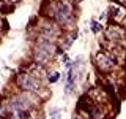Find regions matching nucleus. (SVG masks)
<instances>
[{"label":"nucleus","instance_id":"1","mask_svg":"<svg viewBox=\"0 0 126 119\" xmlns=\"http://www.w3.org/2000/svg\"><path fill=\"white\" fill-rule=\"evenodd\" d=\"M54 51H55L54 38H49L46 35H39L36 40V48H35V62L38 65H46L50 60Z\"/></svg>","mask_w":126,"mask_h":119},{"label":"nucleus","instance_id":"2","mask_svg":"<svg viewBox=\"0 0 126 119\" xmlns=\"http://www.w3.org/2000/svg\"><path fill=\"white\" fill-rule=\"evenodd\" d=\"M16 81H17V86L25 92H38L39 90V81L30 73H21Z\"/></svg>","mask_w":126,"mask_h":119},{"label":"nucleus","instance_id":"3","mask_svg":"<svg viewBox=\"0 0 126 119\" xmlns=\"http://www.w3.org/2000/svg\"><path fill=\"white\" fill-rule=\"evenodd\" d=\"M96 65L101 71H109L115 65V59L106 53H98L96 54Z\"/></svg>","mask_w":126,"mask_h":119},{"label":"nucleus","instance_id":"4","mask_svg":"<svg viewBox=\"0 0 126 119\" xmlns=\"http://www.w3.org/2000/svg\"><path fill=\"white\" fill-rule=\"evenodd\" d=\"M58 33H60V30H58V27L55 26V24L52 22H44L41 26V30H39V35H46V37L49 38H57Z\"/></svg>","mask_w":126,"mask_h":119},{"label":"nucleus","instance_id":"5","mask_svg":"<svg viewBox=\"0 0 126 119\" xmlns=\"http://www.w3.org/2000/svg\"><path fill=\"white\" fill-rule=\"evenodd\" d=\"M106 37L109 40H120L123 37V33H121V30H118L117 26H109L107 30H106Z\"/></svg>","mask_w":126,"mask_h":119},{"label":"nucleus","instance_id":"6","mask_svg":"<svg viewBox=\"0 0 126 119\" xmlns=\"http://www.w3.org/2000/svg\"><path fill=\"white\" fill-rule=\"evenodd\" d=\"M125 16V11H123V8H120L118 5H112V18H113V21H121V18Z\"/></svg>","mask_w":126,"mask_h":119},{"label":"nucleus","instance_id":"7","mask_svg":"<svg viewBox=\"0 0 126 119\" xmlns=\"http://www.w3.org/2000/svg\"><path fill=\"white\" fill-rule=\"evenodd\" d=\"M74 40H76V33H69L68 37H66L65 43H63V48H65V49H68V48L71 46V43H73Z\"/></svg>","mask_w":126,"mask_h":119},{"label":"nucleus","instance_id":"8","mask_svg":"<svg viewBox=\"0 0 126 119\" xmlns=\"http://www.w3.org/2000/svg\"><path fill=\"white\" fill-rule=\"evenodd\" d=\"M58 76H60V75H58L57 71H52V73L47 75V79H49L50 83H55V81H58Z\"/></svg>","mask_w":126,"mask_h":119},{"label":"nucleus","instance_id":"9","mask_svg":"<svg viewBox=\"0 0 126 119\" xmlns=\"http://www.w3.org/2000/svg\"><path fill=\"white\" fill-rule=\"evenodd\" d=\"M92 30L94 32V33H98V32L101 30V24L98 21H92Z\"/></svg>","mask_w":126,"mask_h":119},{"label":"nucleus","instance_id":"10","mask_svg":"<svg viewBox=\"0 0 126 119\" xmlns=\"http://www.w3.org/2000/svg\"><path fill=\"white\" fill-rule=\"evenodd\" d=\"M50 119H60V110H52L50 111Z\"/></svg>","mask_w":126,"mask_h":119},{"label":"nucleus","instance_id":"11","mask_svg":"<svg viewBox=\"0 0 126 119\" xmlns=\"http://www.w3.org/2000/svg\"><path fill=\"white\" fill-rule=\"evenodd\" d=\"M5 114H6L5 106H2V105H0V119H3V118H5Z\"/></svg>","mask_w":126,"mask_h":119},{"label":"nucleus","instance_id":"12","mask_svg":"<svg viewBox=\"0 0 126 119\" xmlns=\"http://www.w3.org/2000/svg\"><path fill=\"white\" fill-rule=\"evenodd\" d=\"M6 119H19V118H17V114H16V113H14V114H13V113H10V114L6 116Z\"/></svg>","mask_w":126,"mask_h":119},{"label":"nucleus","instance_id":"13","mask_svg":"<svg viewBox=\"0 0 126 119\" xmlns=\"http://www.w3.org/2000/svg\"><path fill=\"white\" fill-rule=\"evenodd\" d=\"M68 2H71V3H77V2H80V0H68Z\"/></svg>","mask_w":126,"mask_h":119},{"label":"nucleus","instance_id":"14","mask_svg":"<svg viewBox=\"0 0 126 119\" xmlns=\"http://www.w3.org/2000/svg\"><path fill=\"white\" fill-rule=\"evenodd\" d=\"M2 24H5V22H3V21H2V19H0V29H2Z\"/></svg>","mask_w":126,"mask_h":119},{"label":"nucleus","instance_id":"15","mask_svg":"<svg viewBox=\"0 0 126 119\" xmlns=\"http://www.w3.org/2000/svg\"><path fill=\"white\" fill-rule=\"evenodd\" d=\"M73 119H76V118H73Z\"/></svg>","mask_w":126,"mask_h":119},{"label":"nucleus","instance_id":"16","mask_svg":"<svg viewBox=\"0 0 126 119\" xmlns=\"http://www.w3.org/2000/svg\"><path fill=\"white\" fill-rule=\"evenodd\" d=\"M39 119H41V118H39Z\"/></svg>","mask_w":126,"mask_h":119}]
</instances>
